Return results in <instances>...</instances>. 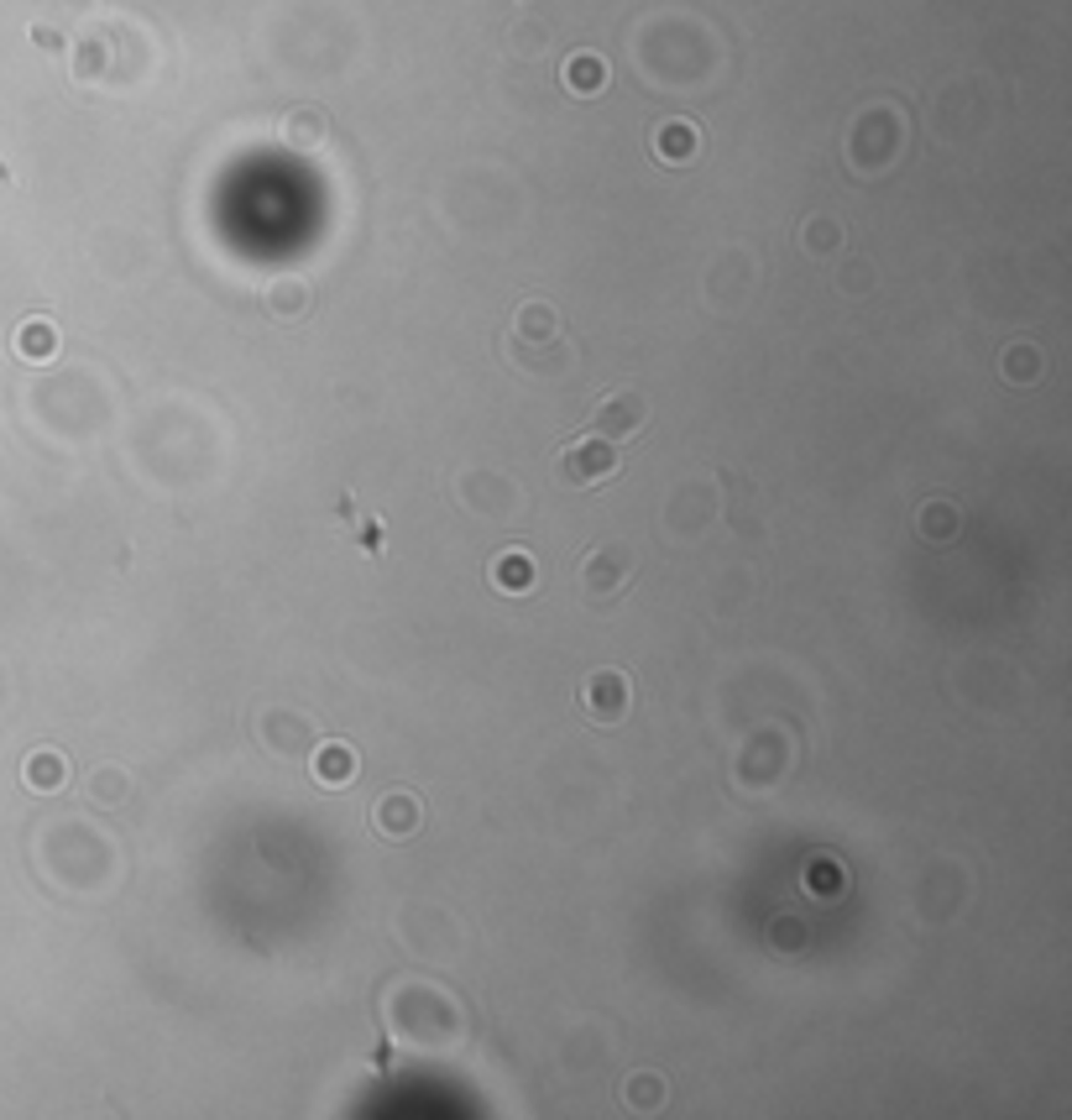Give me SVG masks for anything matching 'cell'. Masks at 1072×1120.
<instances>
[{
  "label": "cell",
  "mask_w": 1072,
  "mask_h": 1120,
  "mask_svg": "<svg viewBox=\"0 0 1072 1120\" xmlns=\"http://www.w3.org/2000/svg\"><path fill=\"white\" fill-rule=\"evenodd\" d=\"M628 576H633V556H628V545H602V550H591V556H586L581 586H586V597H591L596 607H607V602L623 597Z\"/></svg>",
  "instance_id": "cell-1"
},
{
  "label": "cell",
  "mask_w": 1072,
  "mask_h": 1120,
  "mask_svg": "<svg viewBox=\"0 0 1072 1120\" xmlns=\"http://www.w3.org/2000/svg\"><path fill=\"white\" fill-rule=\"evenodd\" d=\"M617 445L612 440H581V445H565L560 451V482L565 487H596V482H612L617 477Z\"/></svg>",
  "instance_id": "cell-2"
},
{
  "label": "cell",
  "mask_w": 1072,
  "mask_h": 1120,
  "mask_svg": "<svg viewBox=\"0 0 1072 1120\" xmlns=\"http://www.w3.org/2000/svg\"><path fill=\"white\" fill-rule=\"evenodd\" d=\"M581 707H586V718H591L596 728L623 723L628 707H633L628 676H617V670H596V676H586V686H581Z\"/></svg>",
  "instance_id": "cell-3"
},
{
  "label": "cell",
  "mask_w": 1072,
  "mask_h": 1120,
  "mask_svg": "<svg viewBox=\"0 0 1072 1120\" xmlns=\"http://www.w3.org/2000/svg\"><path fill=\"white\" fill-rule=\"evenodd\" d=\"M644 419H649V403L638 398L633 388H617L612 398H602V403H596V414H591V430L602 435V440H628V435H638V430H644Z\"/></svg>",
  "instance_id": "cell-4"
},
{
  "label": "cell",
  "mask_w": 1072,
  "mask_h": 1120,
  "mask_svg": "<svg viewBox=\"0 0 1072 1120\" xmlns=\"http://www.w3.org/2000/svg\"><path fill=\"white\" fill-rule=\"evenodd\" d=\"M377 827L387 832V838H403V832H414V827H419V801L403 796V790L382 796V801H377Z\"/></svg>",
  "instance_id": "cell-5"
},
{
  "label": "cell",
  "mask_w": 1072,
  "mask_h": 1120,
  "mask_svg": "<svg viewBox=\"0 0 1072 1120\" xmlns=\"http://www.w3.org/2000/svg\"><path fill=\"white\" fill-rule=\"evenodd\" d=\"M350 749L345 744H324L320 755H315V781H324V785H345L350 781Z\"/></svg>",
  "instance_id": "cell-6"
},
{
  "label": "cell",
  "mask_w": 1072,
  "mask_h": 1120,
  "mask_svg": "<svg viewBox=\"0 0 1072 1120\" xmlns=\"http://www.w3.org/2000/svg\"><path fill=\"white\" fill-rule=\"evenodd\" d=\"M492 581H498L503 592H519V586H529V581H534V560H529V556H519V550H508V556L498 560V571H492Z\"/></svg>",
  "instance_id": "cell-7"
},
{
  "label": "cell",
  "mask_w": 1072,
  "mask_h": 1120,
  "mask_svg": "<svg viewBox=\"0 0 1072 1120\" xmlns=\"http://www.w3.org/2000/svg\"><path fill=\"white\" fill-rule=\"evenodd\" d=\"M659 152H665L670 162H686L696 152V136L686 126H665V131H659Z\"/></svg>",
  "instance_id": "cell-8"
},
{
  "label": "cell",
  "mask_w": 1072,
  "mask_h": 1120,
  "mask_svg": "<svg viewBox=\"0 0 1072 1120\" xmlns=\"http://www.w3.org/2000/svg\"><path fill=\"white\" fill-rule=\"evenodd\" d=\"M16 351H22V356H32V361L53 356V331H48V325H32V331H22V336H16Z\"/></svg>",
  "instance_id": "cell-9"
},
{
  "label": "cell",
  "mask_w": 1072,
  "mask_h": 1120,
  "mask_svg": "<svg viewBox=\"0 0 1072 1120\" xmlns=\"http://www.w3.org/2000/svg\"><path fill=\"white\" fill-rule=\"evenodd\" d=\"M64 776H69V770H64V760H58V755H32V765H27V781L32 785H58Z\"/></svg>",
  "instance_id": "cell-10"
},
{
  "label": "cell",
  "mask_w": 1072,
  "mask_h": 1120,
  "mask_svg": "<svg viewBox=\"0 0 1072 1120\" xmlns=\"http://www.w3.org/2000/svg\"><path fill=\"white\" fill-rule=\"evenodd\" d=\"M565 85L570 90H596L602 85V64H596V58H575V64H565Z\"/></svg>",
  "instance_id": "cell-11"
},
{
  "label": "cell",
  "mask_w": 1072,
  "mask_h": 1120,
  "mask_svg": "<svg viewBox=\"0 0 1072 1120\" xmlns=\"http://www.w3.org/2000/svg\"><path fill=\"white\" fill-rule=\"evenodd\" d=\"M958 529V508L953 503H932L926 508V535H953Z\"/></svg>",
  "instance_id": "cell-12"
}]
</instances>
